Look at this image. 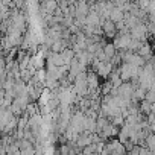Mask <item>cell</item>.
I'll use <instances>...</instances> for the list:
<instances>
[{
  "label": "cell",
  "instance_id": "cell-1",
  "mask_svg": "<svg viewBox=\"0 0 155 155\" xmlns=\"http://www.w3.org/2000/svg\"><path fill=\"white\" fill-rule=\"evenodd\" d=\"M140 67H135V65H131V64H126V62H123L122 64V67L119 68V71H120V78L123 79V82H128V81H134V79H137L138 78V74H140Z\"/></svg>",
  "mask_w": 155,
  "mask_h": 155
},
{
  "label": "cell",
  "instance_id": "cell-2",
  "mask_svg": "<svg viewBox=\"0 0 155 155\" xmlns=\"http://www.w3.org/2000/svg\"><path fill=\"white\" fill-rule=\"evenodd\" d=\"M147 34H149V29H147V25H144V23H140V25H137L135 28L131 29V37H132L134 40L146 41Z\"/></svg>",
  "mask_w": 155,
  "mask_h": 155
},
{
  "label": "cell",
  "instance_id": "cell-3",
  "mask_svg": "<svg viewBox=\"0 0 155 155\" xmlns=\"http://www.w3.org/2000/svg\"><path fill=\"white\" fill-rule=\"evenodd\" d=\"M131 41H132L131 34H128V35H122V34H119V35L114 38V43H113V44L116 46L117 50H128Z\"/></svg>",
  "mask_w": 155,
  "mask_h": 155
},
{
  "label": "cell",
  "instance_id": "cell-4",
  "mask_svg": "<svg viewBox=\"0 0 155 155\" xmlns=\"http://www.w3.org/2000/svg\"><path fill=\"white\" fill-rule=\"evenodd\" d=\"M102 29H104V35L107 38H116L117 37V26L114 21L111 20H102Z\"/></svg>",
  "mask_w": 155,
  "mask_h": 155
},
{
  "label": "cell",
  "instance_id": "cell-5",
  "mask_svg": "<svg viewBox=\"0 0 155 155\" xmlns=\"http://www.w3.org/2000/svg\"><path fill=\"white\" fill-rule=\"evenodd\" d=\"M90 144H93V134H90V132H82L76 140V146L81 149H85Z\"/></svg>",
  "mask_w": 155,
  "mask_h": 155
},
{
  "label": "cell",
  "instance_id": "cell-6",
  "mask_svg": "<svg viewBox=\"0 0 155 155\" xmlns=\"http://www.w3.org/2000/svg\"><path fill=\"white\" fill-rule=\"evenodd\" d=\"M117 134H119V129H117V126L113 125L111 122L99 132V135H101L102 138H111V137H114V135H117Z\"/></svg>",
  "mask_w": 155,
  "mask_h": 155
},
{
  "label": "cell",
  "instance_id": "cell-7",
  "mask_svg": "<svg viewBox=\"0 0 155 155\" xmlns=\"http://www.w3.org/2000/svg\"><path fill=\"white\" fill-rule=\"evenodd\" d=\"M104 52H105V56H107V61H110L111 62V59L117 55V49H116V46L111 43H107L105 46H104Z\"/></svg>",
  "mask_w": 155,
  "mask_h": 155
},
{
  "label": "cell",
  "instance_id": "cell-8",
  "mask_svg": "<svg viewBox=\"0 0 155 155\" xmlns=\"http://www.w3.org/2000/svg\"><path fill=\"white\" fill-rule=\"evenodd\" d=\"M88 88L90 91H97L99 90V81H97V73H90L88 74Z\"/></svg>",
  "mask_w": 155,
  "mask_h": 155
},
{
  "label": "cell",
  "instance_id": "cell-9",
  "mask_svg": "<svg viewBox=\"0 0 155 155\" xmlns=\"http://www.w3.org/2000/svg\"><path fill=\"white\" fill-rule=\"evenodd\" d=\"M110 20L111 21H114V23H120V21H123L125 20V12L120 9V8H114L113 9V12H111V17H110Z\"/></svg>",
  "mask_w": 155,
  "mask_h": 155
},
{
  "label": "cell",
  "instance_id": "cell-10",
  "mask_svg": "<svg viewBox=\"0 0 155 155\" xmlns=\"http://www.w3.org/2000/svg\"><path fill=\"white\" fill-rule=\"evenodd\" d=\"M152 50H153V49H152V46L144 43V44H143V47H141L137 53H138L140 56H143L144 59H150V58H152Z\"/></svg>",
  "mask_w": 155,
  "mask_h": 155
},
{
  "label": "cell",
  "instance_id": "cell-11",
  "mask_svg": "<svg viewBox=\"0 0 155 155\" xmlns=\"http://www.w3.org/2000/svg\"><path fill=\"white\" fill-rule=\"evenodd\" d=\"M144 147H147L150 150L155 149V134L153 132H150V134L146 135V138H144Z\"/></svg>",
  "mask_w": 155,
  "mask_h": 155
},
{
  "label": "cell",
  "instance_id": "cell-12",
  "mask_svg": "<svg viewBox=\"0 0 155 155\" xmlns=\"http://www.w3.org/2000/svg\"><path fill=\"white\" fill-rule=\"evenodd\" d=\"M134 2L137 3V6L140 8V9H143V11H149V6H150V2L152 0H134Z\"/></svg>",
  "mask_w": 155,
  "mask_h": 155
},
{
  "label": "cell",
  "instance_id": "cell-13",
  "mask_svg": "<svg viewBox=\"0 0 155 155\" xmlns=\"http://www.w3.org/2000/svg\"><path fill=\"white\" fill-rule=\"evenodd\" d=\"M140 155H153V153H152V150L147 149V147H140Z\"/></svg>",
  "mask_w": 155,
  "mask_h": 155
},
{
  "label": "cell",
  "instance_id": "cell-14",
  "mask_svg": "<svg viewBox=\"0 0 155 155\" xmlns=\"http://www.w3.org/2000/svg\"><path fill=\"white\" fill-rule=\"evenodd\" d=\"M152 49H153V50H155V41H153V44H152Z\"/></svg>",
  "mask_w": 155,
  "mask_h": 155
},
{
  "label": "cell",
  "instance_id": "cell-15",
  "mask_svg": "<svg viewBox=\"0 0 155 155\" xmlns=\"http://www.w3.org/2000/svg\"><path fill=\"white\" fill-rule=\"evenodd\" d=\"M105 2H111V0H105Z\"/></svg>",
  "mask_w": 155,
  "mask_h": 155
}]
</instances>
